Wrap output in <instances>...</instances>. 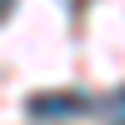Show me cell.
<instances>
[{"label": "cell", "instance_id": "obj_1", "mask_svg": "<svg viewBox=\"0 0 125 125\" xmlns=\"http://www.w3.org/2000/svg\"><path fill=\"white\" fill-rule=\"evenodd\" d=\"M95 100L85 90H45V95H30L25 100V115L30 120H65V115H90Z\"/></svg>", "mask_w": 125, "mask_h": 125}, {"label": "cell", "instance_id": "obj_2", "mask_svg": "<svg viewBox=\"0 0 125 125\" xmlns=\"http://www.w3.org/2000/svg\"><path fill=\"white\" fill-rule=\"evenodd\" d=\"M90 110L100 115V125H125V85H120V90H110L105 100H95Z\"/></svg>", "mask_w": 125, "mask_h": 125}, {"label": "cell", "instance_id": "obj_3", "mask_svg": "<svg viewBox=\"0 0 125 125\" xmlns=\"http://www.w3.org/2000/svg\"><path fill=\"white\" fill-rule=\"evenodd\" d=\"M10 10H15V0H0V20H5V15H10Z\"/></svg>", "mask_w": 125, "mask_h": 125}]
</instances>
